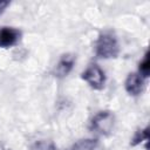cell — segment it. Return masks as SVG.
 I'll return each instance as SVG.
<instances>
[{
	"label": "cell",
	"mask_w": 150,
	"mask_h": 150,
	"mask_svg": "<svg viewBox=\"0 0 150 150\" xmlns=\"http://www.w3.org/2000/svg\"><path fill=\"white\" fill-rule=\"evenodd\" d=\"M95 53L101 59H115L120 54V45L112 30L102 32L95 43Z\"/></svg>",
	"instance_id": "cell-1"
},
{
	"label": "cell",
	"mask_w": 150,
	"mask_h": 150,
	"mask_svg": "<svg viewBox=\"0 0 150 150\" xmlns=\"http://www.w3.org/2000/svg\"><path fill=\"white\" fill-rule=\"evenodd\" d=\"M29 150H56V146L50 139H39L30 145Z\"/></svg>",
	"instance_id": "cell-9"
},
{
	"label": "cell",
	"mask_w": 150,
	"mask_h": 150,
	"mask_svg": "<svg viewBox=\"0 0 150 150\" xmlns=\"http://www.w3.org/2000/svg\"><path fill=\"white\" fill-rule=\"evenodd\" d=\"M149 139V128H144V129H141V130H137L134 135V137L131 138V142L130 144L132 146H136L138 144H141L142 142L144 141H148Z\"/></svg>",
	"instance_id": "cell-10"
},
{
	"label": "cell",
	"mask_w": 150,
	"mask_h": 150,
	"mask_svg": "<svg viewBox=\"0 0 150 150\" xmlns=\"http://www.w3.org/2000/svg\"><path fill=\"white\" fill-rule=\"evenodd\" d=\"M9 5L8 1H0V14H2V12L6 9V7Z\"/></svg>",
	"instance_id": "cell-11"
},
{
	"label": "cell",
	"mask_w": 150,
	"mask_h": 150,
	"mask_svg": "<svg viewBox=\"0 0 150 150\" xmlns=\"http://www.w3.org/2000/svg\"><path fill=\"white\" fill-rule=\"evenodd\" d=\"M21 38V32L14 27L0 28V48H11L15 46Z\"/></svg>",
	"instance_id": "cell-6"
},
{
	"label": "cell",
	"mask_w": 150,
	"mask_h": 150,
	"mask_svg": "<svg viewBox=\"0 0 150 150\" xmlns=\"http://www.w3.org/2000/svg\"><path fill=\"white\" fill-rule=\"evenodd\" d=\"M115 127V116L109 110L98 111L90 121V129L100 135H109Z\"/></svg>",
	"instance_id": "cell-2"
},
{
	"label": "cell",
	"mask_w": 150,
	"mask_h": 150,
	"mask_svg": "<svg viewBox=\"0 0 150 150\" xmlns=\"http://www.w3.org/2000/svg\"><path fill=\"white\" fill-rule=\"evenodd\" d=\"M144 80L138 73H130L124 82L125 91L131 96H138L144 90Z\"/></svg>",
	"instance_id": "cell-5"
},
{
	"label": "cell",
	"mask_w": 150,
	"mask_h": 150,
	"mask_svg": "<svg viewBox=\"0 0 150 150\" xmlns=\"http://www.w3.org/2000/svg\"><path fill=\"white\" fill-rule=\"evenodd\" d=\"M81 77L89 84V87L95 90H102L105 86V73L98 64H89L82 73Z\"/></svg>",
	"instance_id": "cell-3"
},
{
	"label": "cell",
	"mask_w": 150,
	"mask_h": 150,
	"mask_svg": "<svg viewBox=\"0 0 150 150\" xmlns=\"http://www.w3.org/2000/svg\"><path fill=\"white\" fill-rule=\"evenodd\" d=\"M138 74L143 77V79H148L150 75V56H149V52H145L143 60L139 62L138 66Z\"/></svg>",
	"instance_id": "cell-8"
},
{
	"label": "cell",
	"mask_w": 150,
	"mask_h": 150,
	"mask_svg": "<svg viewBox=\"0 0 150 150\" xmlns=\"http://www.w3.org/2000/svg\"><path fill=\"white\" fill-rule=\"evenodd\" d=\"M68 150H102V144L96 138H82L76 141Z\"/></svg>",
	"instance_id": "cell-7"
},
{
	"label": "cell",
	"mask_w": 150,
	"mask_h": 150,
	"mask_svg": "<svg viewBox=\"0 0 150 150\" xmlns=\"http://www.w3.org/2000/svg\"><path fill=\"white\" fill-rule=\"evenodd\" d=\"M75 61H76V56L74 54H71V53L62 54L53 69V75L57 79H63V77L68 76L69 73L74 68Z\"/></svg>",
	"instance_id": "cell-4"
}]
</instances>
